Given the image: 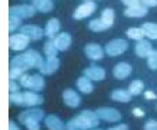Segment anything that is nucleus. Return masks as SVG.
Masks as SVG:
<instances>
[{"label":"nucleus","mask_w":157,"mask_h":130,"mask_svg":"<svg viewBox=\"0 0 157 130\" xmlns=\"http://www.w3.org/2000/svg\"><path fill=\"white\" fill-rule=\"evenodd\" d=\"M42 58L36 50H28V52L23 53V55H18L11 60V67L18 69L21 72H25V70H29V69L34 67H41L42 65Z\"/></svg>","instance_id":"1"},{"label":"nucleus","mask_w":157,"mask_h":130,"mask_svg":"<svg viewBox=\"0 0 157 130\" xmlns=\"http://www.w3.org/2000/svg\"><path fill=\"white\" fill-rule=\"evenodd\" d=\"M98 121H100V119H98V116L95 115V112L84 111V112H82V115L73 117L69 123L73 124L75 127H77L78 130H90L97 126Z\"/></svg>","instance_id":"2"},{"label":"nucleus","mask_w":157,"mask_h":130,"mask_svg":"<svg viewBox=\"0 0 157 130\" xmlns=\"http://www.w3.org/2000/svg\"><path fill=\"white\" fill-rule=\"evenodd\" d=\"M20 84L23 85V87L28 88V90H31V91L38 92V91H42L44 90V87H45V80L39 74H34V76L23 74L20 77Z\"/></svg>","instance_id":"3"},{"label":"nucleus","mask_w":157,"mask_h":130,"mask_svg":"<svg viewBox=\"0 0 157 130\" xmlns=\"http://www.w3.org/2000/svg\"><path fill=\"white\" fill-rule=\"evenodd\" d=\"M128 49V42L124 39H114L109 41L105 46V52L109 56H119Z\"/></svg>","instance_id":"4"},{"label":"nucleus","mask_w":157,"mask_h":130,"mask_svg":"<svg viewBox=\"0 0 157 130\" xmlns=\"http://www.w3.org/2000/svg\"><path fill=\"white\" fill-rule=\"evenodd\" d=\"M95 9H97V4H95L94 2H86V3L80 4V6L75 10V13H73V18L75 20L87 18V17H90L93 13H94Z\"/></svg>","instance_id":"5"},{"label":"nucleus","mask_w":157,"mask_h":130,"mask_svg":"<svg viewBox=\"0 0 157 130\" xmlns=\"http://www.w3.org/2000/svg\"><path fill=\"white\" fill-rule=\"evenodd\" d=\"M95 115L98 116V119L105 122H119L121 121V113L114 109V108H100L95 111Z\"/></svg>","instance_id":"6"},{"label":"nucleus","mask_w":157,"mask_h":130,"mask_svg":"<svg viewBox=\"0 0 157 130\" xmlns=\"http://www.w3.org/2000/svg\"><path fill=\"white\" fill-rule=\"evenodd\" d=\"M35 13V9L33 6H28V4H23V6H13L10 7V16L18 17L21 18H29L33 17Z\"/></svg>","instance_id":"7"},{"label":"nucleus","mask_w":157,"mask_h":130,"mask_svg":"<svg viewBox=\"0 0 157 130\" xmlns=\"http://www.w3.org/2000/svg\"><path fill=\"white\" fill-rule=\"evenodd\" d=\"M9 43H10V48L13 50H23V49H25L28 46L29 39L25 35H23V34H13L10 36Z\"/></svg>","instance_id":"8"},{"label":"nucleus","mask_w":157,"mask_h":130,"mask_svg":"<svg viewBox=\"0 0 157 130\" xmlns=\"http://www.w3.org/2000/svg\"><path fill=\"white\" fill-rule=\"evenodd\" d=\"M20 34L25 35L28 39L38 41V39H41L44 36V29L36 25H24L23 28L20 29Z\"/></svg>","instance_id":"9"},{"label":"nucleus","mask_w":157,"mask_h":130,"mask_svg":"<svg viewBox=\"0 0 157 130\" xmlns=\"http://www.w3.org/2000/svg\"><path fill=\"white\" fill-rule=\"evenodd\" d=\"M112 73H114V77L115 78H118V80H125L126 77H129V76H131L132 66L129 65V63L121 62V63H118V65L114 67Z\"/></svg>","instance_id":"10"},{"label":"nucleus","mask_w":157,"mask_h":130,"mask_svg":"<svg viewBox=\"0 0 157 130\" xmlns=\"http://www.w3.org/2000/svg\"><path fill=\"white\" fill-rule=\"evenodd\" d=\"M84 76L91 81H101L105 78V70L98 66H90L84 70Z\"/></svg>","instance_id":"11"},{"label":"nucleus","mask_w":157,"mask_h":130,"mask_svg":"<svg viewBox=\"0 0 157 130\" xmlns=\"http://www.w3.org/2000/svg\"><path fill=\"white\" fill-rule=\"evenodd\" d=\"M84 53L91 60H100L104 56V50H102L101 46L98 45V43H87L84 48Z\"/></svg>","instance_id":"12"},{"label":"nucleus","mask_w":157,"mask_h":130,"mask_svg":"<svg viewBox=\"0 0 157 130\" xmlns=\"http://www.w3.org/2000/svg\"><path fill=\"white\" fill-rule=\"evenodd\" d=\"M59 65H60V62H59L58 58H51V59H46L45 62H42L39 70H41L42 74H53L59 69Z\"/></svg>","instance_id":"13"},{"label":"nucleus","mask_w":157,"mask_h":130,"mask_svg":"<svg viewBox=\"0 0 157 130\" xmlns=\"http://www.w3.org/2000/svg\"><path fill=\"white\" fill-rule=\"evenodd\" d=\"M53 43H55L56 49L58 50H66V49L70 48V43H72V36L69 35L67 32H62L58 34L53 39Z\"/></svg>","instance_id":"14"},{"label":"nucleus","mask_w":157,"mask_h":130,"mask_svg":"<svg viewBox=\"0 0 157 130\" xmlns=\"http://www.w3.org/2000/svg\"><path fill=\"white\" fill-rule=\"evenodd\" d=\"M63 102L70 108H77L82 102V98L73 90H66V91H63Z\"/></svg>","instance_id":"15"},{"label":"nucleus","mask_w":157,"mask_h":130,"mask_svg":"<svg viewBox=\"0 0 157 130\" xmlns=\"http://www.w3.org/2000/svg\"><path fill=\"white\" fill-rule=\"evenodd\" d=\"M153 50V46L149 41L146 39H140L137 41V43L135 45V53H136L139 58H147L150 55V52Z\"/></svg>","instance_id":"16"},{"label":"nucleus","mask_w":157,"mask_h":130,"mask_svg":"<svg viewBox=\"0 0 157 130\" xmlns=\"http://www.w3.org/2000/svg\"><path fill=\"white\" fill-rule=\"evenodd\" d=\"M147 7L143 6V4H136V6L128 7L126 10L124 11V14L126 17H131V18H140V17H144L147 14Z\"/></svg>","instance_id":"17"},{"label":"nucleus","mask_w":157,"mask_h":130,"mask_svg":"<svg viewBox=\"0 0 157 130\" xmlns=\"http://www.w3.org/2000/svg\"><path fill=\"white\" fill-rule=\"evenodd\" d=\"M23 97H24V104L23 105H27V106H36V105H41L44 102L42 97L39 94L34 91H27V92H23Z\"/></svg>","instance_id":"18"},{"label":"nucleus","mask_w":157,"mask_h":130,"mask_svg":"<svg viewBox=\"0 0 157 130\" xmlns=\"http://www.w3.org/2000/svg\"><path fill=\"white\" fill-rule=\"evenodd\" d=\"M59 29H60V23H59L58 18H51L46 23V27H45V35L48 36V38H55L56 35H58Z\"/></svg>","instance_id":"19"},{"label":"nucleus","mask_w":157,"mask_h":130,"mask_svg":"<svg viewBox=\"0 0 157 130\" xmlns=\"http://www.w3.org/2000/svg\"><path fill=\"white\" fill-rule=\"evenodd\" d=\"M45 124L49 130H65V124L63 122L55 115H49L45 117Z\"/></svg>","instance_id":"20"},{"label":"nucleus","mask_w":157,"mask_h":130,"mask_svg":"<svg viewBox=\"0 0 157 130\" xmlns=\"http://www.w3.org/2000/svg\"><path fill=\"white\" fill-rule=\"evenodd\" d=\"M44 117H45V115L41 109H29V111H25L20 115V121L24 122L25 119H34V121L41 122Z\"/></svg>","instance_id":"21"},{"label":"nucleus","mask_w":157,"mask_h":130,"mask_svg":"<svg viewBox=\"0 0 157 130\" xmlns=\"http://www.w3.org/2000/svg\"><path fill=\"white\" fill-rule=\"evenodd\" d=\"M33 7L41 13H49L53 10L52 0H33Z\"/></svg>","instance_id":"22"},{"label":"nucleus","mask_w":157,"mask_h":130,"mask_svg":"<svg viewBox=\"0 0 157 130\" xmlns=\"http://www.w3.org/2000/svg\"><path fill=\"white\" fill-rule=\"evenodd\" d=\"M76 85H77L78 91H82L83 94H90V92H93V83L90 78H87L86 76H83V77H80L76 81Z\"/></svg>","instance_id":"23"},{"label":"nucleus","mask_w":157,"mask_h":130,"mask_svg":"<svg viewBox=\"0 0 157 130\" xmlns=\"http://www.w3.org/2000/svg\"><path fill=\"white\" fill-rule=\"evenodd\" d=\"M140 28H142V31H143L144 36H147L149 39H157V24L144 23Z\"/></svg>","instance_id":"24"},{"label":"nucleus","mask_w":157,"mask_h":130,"mask_svg":"<svg viewBox=\"0 0 157 130\" xmlns=\"http://www.w3.org/2000/svg\"><path fill=\"white\" fill-rule=\"evenodd\" d=\"M104 23V25L107 28H111L114 25V21H115V11L112 9H105L101 14V18H100Z\"/></svg>","instance_id":"25"},{"label":"nucleus","mask_w":157,"mask_h":130,"mask_svg":"<svg viewBox=\"0 0 157 130\" xmlns=\"http://www.w3.org/2000/svg\"><path fill=\"white\" fill-rule=\"evenodd\" d=\"M111 98L114 101L118 102H129L132 99V95L129 94V91H125V90H115L111 92Z\"/></svg>","instance_id":"26"},{"label":"nucleus","mask_w":157,"mask_h":130,"mask_svg":"<svg viewBox=\"0 0 157 130\" xmlns=\"http://www.w3.org/2000/svg\"><path fill=\"white\" fill-rule=\"evenodd\" d=\"M44 53H45L46 59L56 58V55H58V49H56L53 41H48V42H45V45H44Z\"/></svg>","instance_id":"27"},{"label":"nucleus","mask_w":157,"mask_h":130,"mask_svg":"<svg viewBox=\"0 0 157 130\" xmlns=\"http://www.w3.org/2000/svg\"><path fill=\"white\" fill-rule=\"evenodd\" d=\"M144 88V84L143 81H140V80H135V81H132L131 84H129V94L131 95H139L142 91H143Z\"/></svg>","instance_id":"28"},{"label":"nucleus","mask_w":157,"mask_h":130,"mask_svg":"<svg viewBox=\"0 0 157 130\" xmlns=\"http://www.w3.org/2000/svg\"><path fill=\"white\" fill-rule=\"evenodd\" d=\"M126 35H128V38L133 39V41H140V39L144 38V34H143V31H142V28H135V27L128 29Z\"/></svg>","instance_id":"29"},{"label":"nucleus","mask_w":157,"mask_h":130,"mask_svg":"<svg viewBox=\"0 0 157 130\" xmlns=\"http://www.w3.org/2000/svg\"><path fill=\"white\" fill-rule=\"evenodd\" d=\"M88 28L91 29V31H94V32H101V31H105V29H108L100 18L91 20V21L88 23Z\"/></svg>","instance_id":"30"},{"label":"nucleus","mask_w":157,"mask_h":130,"mask_svg":"<svg viewBox=\"0 0 157 130\" xmlns=\"http://www.w3.org/2000/svg\"><path fill=\"white\" fill-rule=\"evenodd\" d=\"M147 66L151 70H157V50H151L150 55L147 56Z\"/></svg>","instance_id":"31"},{"label":"nucleus","mask_w":157,"mask_h":130,"mask_svg":"<svg viewBox=\"0 0 157 130\" xmlns=\"http://www.w3.org/2000/svg\"><path fill=\"white\" fill-rule=\"evenodd\" d=\"M10 102L14 105H23L24 104V97L21 92H13L10 95Z\"/></svg>","instance_id":"32"},{"label":"nucleus","mask_w":157,"mask_h":130,"mask_svg":"<svg viewBox=\"0 0 157 130\" xmlns=\"http://www.w3.org/2000/svg\"><path fill=\"white\" fill-rule=\"evenodd\" d=\"M23 123L25 124L27 129H28V130H41V127H39V122H38V121H34V119H25V121H24Z\"/></svg>","instance_id":"33"},{"label":"nucleus","mask_w":157,"mask_h":130,"mask_svg":"<svg viewBox=\"0 0 157 130\" xmlns=\"http://www.w3.org/2000/svg\"><path fill=\"white\" fill-rule=\"evenodd\" d=\"M20 23H21V21H20L18 17L10 16V24H9V29H10V32H13V31H16V29L18 28Z\"/></svg>","instance_id":"34"},{"label":"nucleus","mask_w":157,"mask_h":130,"mask_svg":"<svg viewBox=\"0 0 157 130\" xmlns=\"http://www.w3.org/2000/svg\"><path fill=\"white\" fill-rule=\"evenodd\" d=\"M143 130H157V121L154 119H150V121H147L146 124H144Z\"/></svg>","instance_id":"35"},{"label":"nucleus","mask_w":157,"mask_h":130,"mask_svg":"<svg viewBox=\"0 0 157 130\" xmlns=\"http://www.w3.org/2000/svg\"><path fill=\"white\" fill-rule=\"evenodd\" d=\"M140 3L146 7H156L157 6V0H140Z\"/></svg>","instance_id":"36"},{"label":"nucleus","mask_w":157,"mask_h":130,"mask_svg":"<svg viewBox=\"0 0 157 130\" xmlns=\"http://www.w3.org/2000/svg\"><path fill=\"white\" fill-rule=\"evenodd\" d=\"M122 3L126 7H132V6H136V4H140V0H122Z\"/></svg>","instance_id":"37"},{"label":"nucleus","mask_w":157,"mask_h":130,"mask_svg":"<svg viewBox=\"0 0 157 130\" xmlns=\"http://www.w3.org/2000/svg\"><path fill=\"white\" fill-rule=\"evenodd\" d=\"M10 92H18V84L14 80H10Z\"/></svg>","instance_id":"38"},{"label":"nucleus","mask_w":157,"mask_h":130,"mask_svg":"<svg viewBox=\"0 0 157 130\" xmlns=\"http://www.w3.org/2000/svg\"><path fill=\"white\" fill-rule=\"evenodd\" d=\"M132 113L135 115V116H139V117H142L143 116V111H142L140 108H133V109H132Z\"/></svg>","instance_id":"39"},{"label":"nucleus","mask_w":157,"mask_h":130,"mask_svg":"<svg viewBox=\"0 0 157 130\" xmlns=\"http://www.w3.org/2000/svg\"><path fill=\"white\" fill-rule=\"evenodd\" d=\"M108 130H128V126L126 124H117L114 127H109Z\"/></svg>","instance_id":"40"},{"label":"nucleus","mask_w":157,"mask_h":130,"mask_svg":"<svg viewBox=\"0 0 157 130\" xmlns=\"http://www.w3.org/2000/svg\"><path fill=\"white\" fill-rule=\"evenodd\" d=\"M144 97H146V99H156V94L154 92H151V91H146L144 92Z\"/></svg>","instance_id":"41"},{"label":"nucleus","mask_w":157,"mask_h":130,"mask_svg":"<svg viewBox=\"0 0 157 130\" xmlns=\"http://www.w3.org/2000/svg\"><path fill=\"white\" fill-rule=\"evenodd\" d=\"M9 130H20V127L17 126L14 122H10V124H9Z\"/></svg>","instance_id":"42"},{"label":"nucleus","mask_w":157,"mask_h":130,"mask_svg":"<svg viewBox=\"0 0 157 130\" xmlns=\"http://www.w3.org/2000/svg\"><path fill=\"white\" fill-rule=\"evenodd\" d=\"M65 130H78V129H77V127H75L73 124L67 123V126H65Z\"/></svg>","instance_id":"43"},{"label":"nucleus","mask_w":157,"mask_h":130,"mask_svg":"<svg viewBox=\"0 0 157 130\" xmlns=\"http://www.w3.org/2000/svg\"><path fill=\"white\" fill-rule=\"evenodd\" d=\"M90 130H101V129H90Z\"/></svg>","instance_id":"44"},{"label":"nucleus","mask_w":157,"mask_h":130,"mask_svg":"<svg viewBox=\"0 0 157 130\" xmlns=\"http://www.w3.org/2000/svg\"><path fill=\"white\" fill-rule=\"evenodd\" d=\"M86 2H93V0H86Z\"/></svg>","instance_id":"45"}]
</instances>
